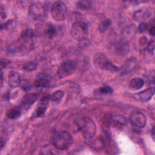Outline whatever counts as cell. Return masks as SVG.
<instances>
[{
  "label": "cell",
  "mask_w": 155,
  "mask_h": 155,
  "mask_svg": "<svg viewBox=\"0 0 155 155\" xmlns=\"http://www.w3.org/2000/svg\"><path fill=\"white\" fill-rule=\"evenodd\" d=\"M33 47V40H27L20 38L8 47L7 51L10 54L18 56L29 52Z\"/></svg>",
  "instance_id": "obj_1"
},
{
  "label": "cell",
  "mask_w": 155,
  "mask_h": 155,
  "mask_svg": "<svg viewBox=\"0 0 155 155\" xmlns=\"http://www.w3.org/2000/svg\"><path fill=\"white\" fill-rule=\"evenodd\" d=\"M52 141L56 148L60 150H65L71 146L73 139L69 132L59 131L54 134Z\"/></svg>",
  "instance_id": "obj_2"
},
{
  "label": "cell",
  "mask_w": 155,
  "mask_h": 155,
  "mask_svg": "<svg viewBox=\"0 0 155 155\" xmlns=\"http://www.w3.org/2000/svg\"><path fill=\"white\" fill-rule=\"evenodd\" d=\"M78 125L85 140L94 137L96 128L92 119L88 117H84L79 120Z\"/></svg>",
  "instance_id": "obj_3"
},
{
  "label": "cell",
  "mask_w": 155,
  "mask_h": 155,
  "mask_svg": "<svg viewBox=\"0 0 155 155\" xmlns=\"http://www.w3.org/2000/svg\"><path fill=\"white\" fill-rule=\"evenodd\" d=\"M71 36L78 41H82L87 39L88 35V25L82 21L74 22L70 30Z\"/></svg>",
  "instance_id": "obj_4"
},
{
  "label": "cell",
  "mask_w": 155,
  "mask_h": 155,
  "mask_svg": "<svg viewBox=\"0 0 155 155\" xmlns=\"http://www.w3.org/2000/svg\"><path fill=\"white\" fill-rule=\"evenodd\" d=\"M47 12V6L41 2H36L31 4L28 9L29 16L35 20L41 21L46 18Z\"/></svg>",
  "instance_id": "obj_5"
},
{
  "label": "cell",
  "mask_w": 155,
  "mask_h": 155,
  "mask_svg": "<svg viewBox=\"0 0 155 155\" xmlns=\"http://www.w3.org/2000/svg\"><path fill=\"white\" fill-rule=\"evenodd\" d=\"M93 62L96 67L101 70L110 71H117L119 69L101 53H97L95 54L93 58Z\"/></svg>",
  "instance_id": "obj_6"
},
{
  "label": "cell",
  "mask_w": 155,
  "mask_h": 155,
  "mask_svg": "<svg viewBox=\"0 0 155 155\" xmlns=\"http://www.w3.org/2000/svg\"><path fill=\"white\" fill-rule=\"evenodd\" d=\"M35 28L39 35L47 38H53L56 33V30L54 26L44 21H41L38 22Z\"/></svg>",
  "instance_id": "obj_7"
},
{
  "label": "cell",
  "mask_w": 155,
  "mask_h": 155,
  "mask_svg": "<svg viewBox=\"0 0 155 155\" xmlns=\"http://www.w3.org/2000/svg\"><path fill=\"white\" fill-rule=\"evenodd\" d=\"M51 15L56 21L64 20L67 15V8L65 3L62 1L54 2L51 7Z\"/></svg>",
  "instance_id": "obj_8"
},
{
  "label": "cell",
  "mask_w": 155,
  "mask_h": 155,
  "mask_svg": "<svg viewBox=\"0 0 155 155\" xmlns=\"http://www.w3.org/2000/svg\"><path fill=\"white\" fill-rule=\"evenodd\" d=\"M76 68V63L74 61H66L61 63L58 69L57 74L60 78H64L71 74Z\"/></svg>",
  "instance_id": "obj_9"
},
{
  "label": "cell",
  "mask_w": 155,
  "mask_h": 155,
  "mask_svg": "<svg viewBox=\"0 0 155 155\" xmlns=\"http://www.w3.org/2000/svg\"><path fill=\"white\" fill-rule=\"evenodd\" d=\"M129 119L133 125L140 128L144 127L147 122L145 116L139 111H134L131 113L130 115Z\"/></svg>",
  "instance_id": "obj_10"
},
{
  "label": "cell",
  "mask_w": 155,
  "mask_h": 155,
  "mask_svg": "<svg viewBox=\"0 0 155 155\" xmlns=\"http://www.w3.org/2000/svg\"><path fill=\"white\" fill-rule=\"evenodd\" d=\"M39 94L38 93H27L24 95L21 100L20 108L22 110H27L38 99Z\"/></svg>",
  "instance_id": "obj_11"
},
{
  "label": "cell",
  "mask_w": 155,
  "mask_h": 155,
  "mask_svg": "<svg viewBox=\"0 0 155 155\" xmlns=\"http://www.w3.org/2000/svg\"><path fill=\"white\" fill-rule=\"evenodd\" d=\"M154 94V88L150 87L139 93H135L133 95V98L137 101L145 102L149 101Z\"/></svg>",
  "instance_id": "obj_12"
},
{
  "label": "cell",
  "mask_w": 155,
  "mask_h": 155,
  "mask_svg": "<svg viewBox=\"0 0 155 155\" xmlns=\"http://www.w3.org/2000/svg\"><path fill=\"white\" fill-rule=\"evenodd\" d=\"M127 124V119L120 114H116L111 116V126L116 128H121Z\"/></svg>",
  "instance_id": "obj_13"
},
{
  "label": "cell",
  "mask_w": 155,
  "mask_h": 155,
  "mask_svg": "<svg viewBox=\"0 0 155 155\" xmlns=\"http://www.w3.org/2000/svg\"><path fill=\"white\" fill-rule=\"evenodd\" d=\"M116 52L120 56H124L129 51V45L127 42L125 41H118L115 45Z\"/></svg>",
  "instance_id": "obj_14"
},
{
  "label": "cell",
  "mask_w": 155,
  "mask_h": 155,
  "mask_svg": "<svg viewBox=\"0 0 155 155\" xmlns=\"http://www.w3.org/2000/svg\"><path fill=\"white\" fill-rule=\"evenodd\" d=\"M8 84L12 87L15 88L19 85L21 82V78L20 74L16 72L12 71L8 75Z\"/></svg>",
  "instance_id": "obj_15"
},
{
  "label": "cell",
  "mask_w": 155,
  "mask_h": 155,
  "mask_svg": "<svg viewBox=\"0 0 155 155\" xmlns=\"http://www.w3.org/2000/svg\"><path fill=\"white\" fill-rule=\"evenodd\" d=\"M87 142V143L90 145L93 148L97 150H101L102 149V148L104 146V141L102 138H98L94 139V137L85 140Z\"/></svg>",
  "instance_id": "obj_16"
},
{
  "label": "cell",
  "mask_w": 155,
  "mask_h": 155,
  "mask_svg": "<svg viewBox=\"0 0 155 155\" xmlns=\"http://www.w3.org/2000/svg\"><path fill=\"white\" fill-rule=\"evenodd\" d=\"M150 16V13L146 8H142L136 12L134 14V19L139 22H142Z\"/></svg>",
  "instance_id": "obj_17"
},
{
  "label": "cell",
  "mask_w": 155,
  "mask_h": 155,
  "mask_svg": "<svg viewBox=\"0 0 155 155\" xmlns=\"http://www.w3.org/2000/svg\"><path fill=\"white\" fill-rule=\"evenodd\" d=\"M144 85V81L142 79L139 78H135L131 79L130 82V88L133 90H139Z\"/></svg>",
  "instance_id": "obj_18"
},
{
  "label": "cell",
  "mask_w": 155,
  "mask_h": 155,
  "mask_svg": "<svg viewBox=\"0 0 155 155\" xmlns=\"http://www.w3.org/2000/svg\"><path fill=\"white\" fill-rule=\"evenodd\" d=\"M22 110L20 107H15L10 109L7 112V116L9 119H16L21 114Z\"/></svg>",
  "instance_id": "obj_19"
},
{
  "label": "cell",
  "mask_w": 155,
  "mask_h": 155,
  "mask_svg": "<svg viewBox=\"0 0 155 155\" xmlns=\"http://www.w3.org/2000/svg\"><path fill=\"white\" fill-rule=\"evenodd\" d=\"M50 85V81L44 78L36 79L35 82V86L36 88H48Z\"/></svg>",
  "instance_id": "obj_20"
},
{
  "label": "cell",
  "mask_w": 155,
  "mask_h": 155,
  "mask_svg": "<svg viewBox=\"0 0 155 155\" xmlns=\"http://www.w3.org/2000/svg\"><path fill=\"white\" fill-rule=\"evenodd\" d=\"M91 6V3L90 1L83 0L78 1L77 3V7L83 10H88Z\"/></svg>",
  "instance_id": "obj_21"
},
{
  "label": "cell",
  "mask_w": 155,
  "mask_h": 155,
  "mask_svg": "<svg viewBox=\"0 0 155 155\" xmlns=\"http://www.w3.org/2000/svg\"><path fill=\"white\" fill-rule=\"evenodd\" d=\"M35 36L34 31L31 29L25 30L21 34V38L27 39V40H33V38Z\"/></svg>",
  "instance_id": "obj_22"
},
{
  "label": "cell",
  "mask_w": 155,
  "mask_h": 155,
  "mask_svg": "<svg viewBox=\"0 0 155 155\" xmlns=\"http://www.w3.org/2000/svg\"><path fill=\"white\" fill-rule=\"evenodd\" d=\"M136 65V60L135 59H130L126 64L124 67V70L125 72H129L132 70V69L134 68Z\"/></svg>",
  "instance_id": "obj_23"
},
{
  "label": "cell",
  "mask_w": 155,
  "mask_h": 155,
  "mask_svg": "<svg viewBox=\"0 0 155 155\" xmlns=\"http://www.w3.org/2000/svg\"><path fill=\"white\" fill-rule=\"evenodd\" d=\"M64 93L62 90L56 91L52 96H51V99L54 102H59L64 96Z\"/></svg>",
  "instance_id": "obj_24"
},
{
  "label": "cell",
  "mask_w": 155,
  "mask_h": 155,
  "mask_svg": "<svg viewBox=\"0 0 155 155\" xmlns=\"http://www.w3.org/2000/svg\"><path fill=\"white\" fill-rule=\"evenodd\" d=\"M110 24H111V21L109 19H105L100 23L99 25V29L101 32H104L108 28Z\"/></svg>",
  "instance_id": "obj_25"
},
{
  "label": "cell",
  "mask_w": 155,
  "mask_h": 155,
  "mask_svg": "<svg viewBox=\"0 0 155 155\" xmlns=\"http://www.w3.org/2000/svg\"><path fill=\"white\" fill-rule=\"evenodd\" d=\"M36 67H37V64L35 62L30 61L24 64L23 65V68L26 71H30L35 70Z\"/></svg>",
  "instance_id": "obj_26"
},
{
  "label": "cell",
  "mask_w": 155,
  "mask_h": 155,
  "mask_svg": "<svg viewBox=\"0 0 155 155\" xmlns=\"http://www.w3.org/2000/svg\"><path fill=\"white\" fill-rule=\"evenodd\" d=\"M111 115L110 114H105L104 117L102 119V124L105 127H109L111 126Z\"/></svg>",
  "instance_id": "obj_27"
},
{
  "label": "cell",
  "mask_w": 155,
  "mask_h": 155,
  "mask_svg": "<svg viewBox=\"0 0 155 155\" xmlns=\"http://www.w3.org/2000/svg\"><path fill=\"white\" fill-rule=\"evenodd\" d=\"M99 92L101 94H110L113 93V90L108 86H103L99 88Z\"/></svg>",
  "instance_id": "obj_28"
},
{
  "label": "cell",
  "mask_w": 155,
  "mask_h": 155,
  "mask_svg": "<svg viewBox=\"0 0 155 155\" xmlns=\"http://www.w3.org/2000/svg\"><path fill=\"white\" fill-rule=\"evenodd\" d=\"M46 107L45 106H41L38 108H37V109L36 110V112H35V114L36 117H41L42 116L45 112L46 111Z\"/></svg>",
  "instance_id": "obj_29"
},
{
  "label": "cell",
  "mask_w": 155,
  "mask_h": 155,
  "mask_svg": "<svg viewBox=\"0 0 155 155\" xmlns=\"http://www.w3.org/2000/svg\"><path fill=\"white\" fill-rule=\"evenodd\" d=\"M147 50L149 53L153 54L154 51V42L153 40H151L150 42H148L147 47Z\"/></svg>",
  "instance_id": "obj_30"
},
{
  "label": "cell",
  "mask_w": 155,
  "mask_h": 155,
  "mask_svg": "<svg viewBox=\"0 0 155 155\" xmlns=\"http://www.w3.org/2000/svg\"><path fill=\"white\" fill-rule=\"evenodd\" d=\"M147 28H148V24L144 22H140L138 27V30L140 33L145 32L147 30Z\"/></svg>",
  "instance_id": "obj_31"
},
{
  "label": "cell",
  "mask_w": 155,
  "mask_h": 155,
  "mask_svg": "<svg viewBox=\"0 0 155 155\" xmlns=\"http://www.w3.org/2000/svg\"><path fill=\"white\" fill-rule=\"evenodd\" d=\"M50 99H51V96L50 94H46L45 96H43V97L42 98L41 101V103L42 104L43 106L47 105L50 100Z\"/></svg>",
  "instance_id": "obj_32"
},
{
  "label": "cell",
  "mask_w": 155,
  "mask_h": 155,
  "mask_svg": "<svg viewBox=\"0 0 155 155\" xmlns=\"http://www.w3.org/2000/svg\"><path fill=\"white\" fill-rule=\"evenodd\" d=\"M10 63V61L7 59H2L1 61V69H3L4 68L6 67Z\"/></svg>",
  "instance_id": "obj_33"
},
{
  "label": "cell",
  "mask_w": 155,
  "mask_h": 155,
  "mask_svg": "<svg viewBox=\"0 0 155 155\" xmlns=\"http://www.w3.org/2000/svg\"><path fill=\"white\" fill-rule=\"evenodd\" d=\"M154 26L153 25L151 27H150V29H149V32L150 33L151 35L152 36H154L155 35V29H154Z\"/></svg>",
  "instance_id": "obj_34"
},
{
  "label": "cell",
  "mask_w": 155,
  "mask_h": 155,
  "mask_svg": "<svg viewBox=\"0 0 155 155\" xmlns=\"http://www.w3.org/2000/svg\"><path fill=\"white\" fill-rule=\"evenodd\" d=\"M154 127L152 128L151 130V135H152V138L153 140H154Z\"/></svg>",
  "instance_id": "obj_35"
},
{
  "label": "cell",
  "mask_w": 155,
  "mask_h": 155,
  "mask_svg": "<svg viewBox=\"0 0 155 155\" xmlns=\"http://www.w3.org/2000/svg\"><path fill=\"white\" fill-rule=\"evenodd\" d=\"M1 84H2V81H3V74H2V72H1Z\"/></svg>",
  "instance_id": "obj_36"
}]
</instances>
